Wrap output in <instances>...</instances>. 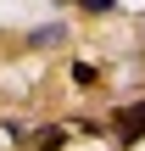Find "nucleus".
Here are the masks:
<instances>
[{"label":"nucleus","instance_id":"1","mask_svg":"<svg viewBox=\"0 0 145 151\" xmlns=\"http://www.w3.org/2000/svg\"><path fill=\"white\" fill-rule=\"evenodd\" d=\"M112 129H117V140H123V146H134V140H145V101H134V106H123V112L112 118Z\"/></svg>","mask_w":145,"mask_h":151},{"label":"nucleus","instance_id":"2","mask_svg":"<svg viewBox=\"0 0 145 151\" xmlns=\"http://www.w3.org/2000/svg\"><path fill=\"white\" fill-rule=\"evenodd\" d=\"M61 140H67V129H39L34 134V151H61Z\"/></svg>","mask_w":145,"mask_h":151},{"label":"nucleus","instance_id":"3","mask_svg":"<svg viewBox=\"0 0 145 151\" xmlns=\"http://www.w3.org/2000/svg\"><path fill=\"white\" fill-rule=\"evenodd\" d=\"M56 39H61V28H34L28 34V45H56Z\"/></svg>","mask_w":145,"mask_h":151},{"label":"nucleus","instance_id":"4","mask_svg":"<svg viewBox=\"0 0 145 151\" xmlns=\"http://www.w3.org/2000/svg\"><path fill=\"white\" fill-rule=\"evenodd\" d=\"M84 11H112V0H78Z\"/></svg>","mask_w":145,"mask_h":151}]
</instances>
